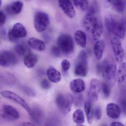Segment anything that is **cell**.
Returning <instances> with one entry per match:
<instances>
[{"instance_id":"cell-1","label":"cell","mask_w":126,"mask_h":126,"mask_svg":"<svg viewBox=\"0 0 126 126\" xmlns=\"http://www.w3.org/2000/svg\"><path fill=\"white\" fill-rule=\"evenodd\" d=\"M105 26L107 31L119 39H124L126 32V22L123 17L109 15L105 18Z\"/></svg>"},{"instance_id":"cell-2","label":"cell","mask_w":126,"mask_h":126,"mask_svg":"<svg viewBox=\"0 0 126 126\" xmlns=\"http://www.w3.org/2000/svg\"><path fill=\"white\" fill-rule=\"evenodd\" d=\"M101 66L102 75L107 83L110 86L115 85L117 76V68L115 61L112 58H105Z\"/></svg>"},{"instance_id":"cell-3","label":"cell","mask_w":126,"mask_h":126,"mask_svg":"<svg viewBox=\"0 0 126 126\" xmlns=\"http://www.w3.org/2000/svg\"><path fill=\"white\" fill-rule=\"evenodd\" d=\"M57 47L64 55L70 56L73 53L74 44L72 37L68 34H63L57 39Z\"/></svg>"},{"instance_id":"cell-4","label":"cell","mask_w":126,"mask_h":126,"mask_svg":"<svg viewBox=\"0 0 126 126\" xmlns=\"http://www.w3.org/2000/svg\"><path fill=\"white\" fill-rule=\"evenodd\" d=\"M88 73V54L85 50L79 53L74 69V73L77 76L84 77Z\"/></svg>"},{"instance_id":"cell-5","label":"cell","mask_w":126,"mask_h":126,"mask_svg":"<svg viewBox=\"0 0 126 126\" xmlns=\"http://www.w3.org/2000/svg\"><path fill=\"white\" fill-rule=\"evenodd\" d=\"M73 101V96L70 93L66 95L58 94L55 99L56 104L59 110L65 114L70 111Z\"/></svg>"},{"instance_id":"cell-6","label":"cell","mask_w":126,"mask_h":126,"mask_svg":"<svg viewBox=\"0 0 126 126\" xmlns=\"http://www.w3.org/2000/svg\"><path fill=\"white\" fill-rule=\"evenodd\" d=\"M50 23L49 16L46 13L38 12L35 14L34 19V26L38 32L44 31Z\"/></svg>"},{"instance_id":"cell-7","label":"cell","mask_w":126,"mask_h":126,"mask_svg":"<svg viewBox=\"0 0 126 126\" xmlns=\"http://www.w3.org/2000/svg\"><path fill=\"white\" fill-rule=\"evenodd\" d=\"M0 94L4 98L14 101L19 104L26 110L30 115H31L32 110L26 101L19 95L14 92L8 90L2 91Z\"/></svg>"},{"instance_id":"cell-8","label":"cell","mask_w":126,"mask_h":126,"mask_svg":"<svg viewBox=\"0 0 126 126\" xmlns=\"http://www.w3.org/2000/svg\"><path fill=\"white\" fill-rule=\"evenodd\" d=\"M27 34V31L25 28L21 23H17L14 25L11 29L9 30L8 37L10 41L15 42L19 39L25 37Z\"/></svg>"},{"instance_id":"cell-9","label":"cell","mask_w":126,"mask_h":126,"mask_svg":"<svg viewBox=\"0 0 126 126\" xmlns=\"http://www.w3.org/2000/svg\"><path fill=\"white\" fill-rule=\"evenodd\" d=\"M18 60L15 54L11 51L3 50L0 52V66L8 67L15 65Z\"/></svg>"},{"instance_id":"cell-10","label":"cell","mask_w":126,"mask_h":126,"mask_svg":"<svg viewBox=\"0 0 126 126\" xmlns=\"http://www.w3.org/2000/svg\"><path fill=\"white\" fill-rule=\"evenodd\" d=\"M111 46L116 62L121 63L125 57L124 51L119 38L114 37L111 40Z\"/></svg>"},{"instance_id":"cell-11","label":"cell","mask_w":126,"mask_h":126,"mask_svg":"<svg viewBox=\"0 0 126 126\" xmlns=\"http://www.w3.org/2000/svg\"><path fill=\"white\" fill-rule=\"evenodd\" d=\"M101 84L99 80L95 79H91L88 92V96L92 101H97L101 90Z\"/></svg>"},{"instance_id":"cell-12","label":"cell","mask_w":126,"mask_h":126,"mask_svg":"<svg viewBox=\"0 0 126 126\" xmlns=\"http://www.w3.org/2000/svg\"><path fill=\"white\" fill-rule=\"evenodd\" d=\"M58 2L59 6L67 16L71 19L75 16V9L70 0H59Z\"/></svg>"},{"instance_id":"cell-13","label":"cell","mask_w":126,"mask_h":126,"mask_svg":"<svg viewBox=\"0 0 126 126\" xmlns=\"http://www.w3.org/2000/svg\"><path fill=\"white\" fill-rule=\"evenodd\" d=\"M5 115L6 121H15L20 117L18 110L13 106L9 105H4L2 108Z\"/></svg>"},{"instance_id":"cell-14","label":"cell","mask_w":126,"mask_h":126,"mask_svg":"<svg viewBox=\"0 0 126 126\" xmlns=\"http://www.w3.org/2000/svg\"><path fill=\"white\" fill-rule=\"evenodd\" d=\"M104 31V26L100 19L93 26L90 31L91 32L93 40L97 41L101 38Z\"/></svg>"},{"instance_id":"cell-15","label":"cell","mask_w":126,"mask_h":126,"mask_svg":"<svg viewBox=\"0 0 126 126\" xmlns=\"http://www.w3.org/2000/svg\"><path fill=\"white\" fill-rule=\"evenodd\" d=\"M106 111L107 115L113 119L118 118L121 114V110L119 106L113 103L107 105Z\"/></svg>"},{"instance_id":"cell-16","label":"cell","mask_w":126,"mask_h":126,"mask_svg":"<svg viewBox=\"0 0 126 126\" xmlns=\"http://www.w3.org/2000/svg\"><path fill=\"white\" fill-rule=\"evenodd\" d=\"M23 6V3L20 0H17L6 6V11L10 15H17L20 13Z\"/></svg>"},{"instance_id":"cell-17","label":"cell","mask_w":126,"mask_h":126,"mask_svg":"<svg viewBox=\"0 0 126 126\" xmlns=\"http://www.w3.org/2000/svg\"><path fill=\"white\" fill-rule=\"evenodd\" d=\"M71 90L76 93H80L85 89V84L84 81L81 79L72 80L70 84Z\"/></svg>"},{"instance_id":"cell-18","label":"cell","mask_w":126,"mask_h":126,"mask_svg":"<svg viewBox=\"0 0 126 126\" xmlns=\"http://www.w3.org/2000/svg\"><path fill=\"white\" fill-rule=\"evenodd\" d=\"M47 74L48 79L52 82L57 83L61 80V73L53 66H50L48 68Z\"/></svg>"},{"instance_id":"cell-19","label":"cell","mask_w":126,"mask_h":126,"mask_svg":"<svg viewBox=\"0 0 126 126\" xmlns=\"http://www.w3.org/2000/svg\"><path fill=\"white\" fill-rule=\"evenodd\" d=\"M116 12L122 14L125 9V0H107Z\"/></svg>"},{"instance_id":"cell-20","label":"cell","mask_w":126,"mask_h":126,"mask_svg":"<svg viewBox=\"0 0 126 126\" xmlns=\"http://www.w3.org/2000/svg\"><path fill=\"white\" fill-rule=\"evenodd\" d=\"M28 43L32 48L39 51H43L45 49V44L44 41L37 38H30L28 41Z\"/></svg>"},{"instance_id":"cell-21","label":"cell","mask_w":126,"mask_h":126,"mask_svg":"<svg viewBox=\"0 0 126 126\" xmlns=\"http://www.w3.org/2000/svg\"><path fill=\"white\" fill-rule=\"evenodd\" d=\"M105 44L103 40H98L94 45V52L98 60L101 59L105 49Z\"/></svg>"},{"instance_id":"cell-22","label":"cell","mask_w":126,"mask_h":126,"mask_svg":"<svg viewBox=\"0 0 126 126\" xmlns=\"http://www.w3.org/2000/svg\"><path fill=\"white\" fill-rule=\"evenodd\" d=\"M74 38L78 45L82 48L85 47L87 44V35L81 30H78L74 33Z\"/></svg>"},{"instance_id":"cell-23","label":"cell","mask_w":126,"mask_h":126,"mask_svg":"<svg viewBox=\"0 0 126 126\" xmlns=\"http://www.w3.org/2000/svg\"><path fill=\"white\" fill-rule=\"evenodd\" d=\"M126 63H121L118 71V79L119 84L121 86H125L126 81Z\"/></svg>"},{"instance_id":"cell-24","label":"cell","mask_w":126,"mask_h":126,"mask_svg":"<svg viewBox=\"0 0 126 126\" xmlns=\"http://www.w3.org/2000/svg\"><path fill=\"white\" fill-rule=\"evenodd\" d=\"M25 65L29 68L33 67L38 62V57L36 55L31 52L24 56L23 59Z\"/></svg>"},{"instance_id":"cell-25","label":"cell","mask_w":126,"mask_h":126,"mask_svg":"<svg viewBox=\"0 0 126 126\" xmlns=\"http://www.w3.org/2000/svg\"><path fill=\"white\" fill-rule=\"evenodd\" d=\"M32 110L31 118L34 124H39L42 121L43 113L41 109L38 107H35Z\"/></svg>"},{"instance_id":"cell-26","label":"cell","mask_w":126,"mask_h":126,"mask_svg":"<svg viewBox=\"0 0 126 126\" xmlns=\"http://www.w3.org/2000/svg\"><path fill=\"white\" fill-rule=\"evenodd\" d=\"M84 108L88 122L90 124L93 122L94 115V109L91 102L89 101L85 102L84 105Z\"/></svg>"},{"instance_id":"cell-27","label":"cell","mask_w":126,"mask_h":126,"mask_svg":"<svg viewBox=\"0 0 126 126\" xmlns=\"http://www.w3.org/2000/svg\"><path fill=\"white\" fill-rule=\"evenodd\" d=\"M74 122L77 124H82L84 122L85 118L83 111L77 109L74 112L73 115Z\"/></svg>"},{"instance_id":"cell-28","label":"cell","mask_w":126,"mask_h":126,"mask_svg":"<svg viewBox=\"0 0 126 126\" xmlns=\"http://www.w3.org/2000/svg\"><path fill=\"white\" fill-rule=\"evenodd\" d=\"M15 50L16 53L20 56H25L30 52V50L26 45L23 43H19L15 46Z\"/></svg>"},{"instance_id":"cell-29","label":"cell","mask_w":126,"mask_h":126,"mask_svg":"<svg viewBox=\"0 0 126 126\" xmlns=\"http://www.w3.org/2000/svg\"><path fill=\"white\" fill-rule=\"evenodd\" d=\"M73 3L75 6L80 11H86L88 8V0H73Z\"/></svg>"},{"instance_id":"cell-30","label":"cell","mask_w":126,"mask_h":126,"mask_svg":"<svg viewBox=\"0 0 126 126\" xmlns=\"http://www.w3.org/2000/svg\"><path fill=\"white\" fill-rule=\"evenodd\" d=\"M101 90L106 98H108L110 96V85L107 82H104L101 84Z\"/></svg>"},{"instance_id":"cell-31","label":"cell","mask_w":126,"mask_h":126,"mask_svg":"<svg viewBox=\"0 0 126 126\" xmlns=\"http://www.w3.org/2000/svg\"><path fill=\"white\" fill-rule=\"evenodd\" d=\"M22 88L23 91L28 95L32 96H34L35 95V92L31 88L28 86L23 85L22 86Z\"/></svg>"},{"instance_id":"cell-32","label":"cell","mask_w":126,"mask_h":126,"mask_svg":"<svg viewBox=\"0 0 126 126\" xmlns=\"http://www.w3.org/2000/svg\"><path fill=\"white\" fill-rule=\"evenodd\" d=\"M51 52L53 56L56 57H59L61 56V52L57 46H53L51 48Z\"/></svg>"},{"instance_id":"cell-33","label":"cell","mask_w":126,"mask_h":126,"mask_svg":"<svg viewBox=\"0 0 126 126\" xmlns=\"http://www.w3.org/2000/svg\"><path fill=\"white\" fill-rule=\"evenodd\" d=\"M41 86L43 89L47 90L50 88L51 84L47 79H44L41 81Z\"/></svg>"},{"instance_id":"cell-34","label":"cell","mask_w":126,"mask_h":126,"mask_svg":"<svg viewBox=\"0 0 126 126\" xmlns=\"http://www.w3.org/2000/svg\"><path fill=\"white\" fill-rule=\"evenodd\" d=\"M94 115L95 118L97 120H99L102 117V110L99 106L96 107L94 111Z\"/></svg>"},{"instance_id":"cell-35","label":"cell","mask_w":126,"mask_h":126,"mask_svg":"<svg viewBox=\"0 0 126 126\" xmlns=\"http://www.w3.org/2000/svg\"><path fill=\"white\" fill-rule=\"evenodd\" d=\"M62 69L64 71H67L68 70L70 66V64L69 61L67 60L64 59L63 60L61 63Z\"/></svg>"},{"instance_id":"cell-36","label":"cell","mask_w":126,"mask_h":126,"mask_svg":"<svg viewBox=\"0 0 126 126\" xmlns=\"http://www.w3.org/2000/svg\"><path fill=\"white\" fill-rule=\"evenodd\" d=\"M6 17L3 12L0 11V26L4 25L6 21Z\"/></svg>"},{"instance_id":"cell-37","label":"cell","mask_w":126,"mask_h":126,"mask_svg":"<svg viewBox=\"0 0 126 126\" xmlns=\"http://www.w3.org/2000/svg\"><path fill=\"white\" fill-rule=\"evenodd\" d=\"M83 101V97L81 94H79L76 97L75 104L77 107L81 106Z\"/></svg>"},{"instance_id":"cell-38","label":"cell","mask_w":126,"mask_h":126,"mask_svg":"<svg viewBox=\"0 0 126 126\" xmlns=\"http://www.w3.org/2000/svg\"><path fill=\"white\" fill-rule=\"evenodd\" d=\"M6 121L5 118V115L3 113L2 109H0V124Z\"/></svg>"},{"instance_id":"cell-39","label":"cell","mask_w":126,"mask_h":126,"mask_svg":"<svg viewBox=\"0 0 126 126\" xmlns=\"http://www.w3.org/2000/svg\"><path fill=\"white\" fill-rule=\"evenodd\" d=\"M110 126H124V125L122 123L119 122H113L110 124Z\"/></svg>"},{"instance_id":"cell-40","label":"cell","mask_w":126,"mask_h":126,"mask_svg":"<svg viewBox=\"0 0 126 126\" xmlns=\"http://www.w3.org/2000/svg\"><path fill=\"white\" fill-rule=\"evenodd\" d=\"M96 73L98 74H100L102 71L101 65L99 63H97L96 65Z\"/></svg>"},{"instance_id":"cell-41","label":"cell","mask_w":126,"mask_h":126,"mask_svg":"<svg viewBox=\"0 0 126 126\" xmlns=\"http://www.w3.org/2000/svg\"><path fill=\"white\" fill-rule=\"evenodd\" d=\"M22 125H23V126H33V125H35L33 123H31V122H26L23 123Z\"/></svg>"},{"instance_id":"cell-42","label":"cell","mask_w":126,"mask_h":126,"mask_svg":"<svg viewBox=\"0 0 126 126\" xmlns=\"http://www.w3.org/2000/svg\"><path fill=\"white\" fill-rule=\"evenodd\" d=\"M2 4V0H0V7H1V5Z\"/></svg>"},{"instance_id":"cell-43","label":"cell","mask_w":126,"mask_h":126,"mask_svg":"<svg viewBox=\"0 0 126 126\" xmlns=\"http://www.w3.org/2000/svg\"><path fill=\"white\" fill-rule=\"evenodd\" d=\"M3 76L1 74H0V79H2V78H3Z\"/></svg>"}]
</instances>
